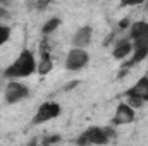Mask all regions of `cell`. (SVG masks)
<instances>
[{
  "mask_svg": "<svg viewBox=\"0 0 148 146\" xmlns=\"http://www.w3.org/2000/svg\"><path fill=\"white\" fill-rule=\"evenodd\" d=\"M60 24H62V19L57 17V16L47 19V21L43 23V26H41V35H43V36H50L52 33L57 31V28H60Z\"/></svg>",
  "mask_w": 148,
  "mask_h": 146,
  "instance_id": "4fadbf2b",
  "label": "cell"
},
{
  "mask_svg": "<svg viewBox=\"0 0 148 146\" xmlns=\"http://www.w3.org/2000/svg\"><path fill=\"white\" fill-rule=\"evenodd\" d=\"M136 119V110L131 108L126 102H121L115 108V113L110 120L112 127H117V126H126V124H131L133 120Z\"/></svg>",
  "mask_w": 148,
  "mask_h": 146,
  "instance_id": "8992f818",
  "label": "cell"
},
{
  "mask_svg": "<svg viewBox=\"0 0 148 146\" xmlns=\"http://www.w3.org/2000/svg\"><path fill=\"white\" fill-rule=\"evenodd\" d=\"M127 40L131 43H145V45H148V23L147 21H134V23H131Z\"/></svg>",
  "mask_w": 148,
  "mask_h": 146,
  "instance_id": "52a82bcc",
  "label": "cell"
},
{
  "mask_svg": "<svg viewBox=\"0 0 148 146\" xmlns=\"http://www.w3.org/2000/svg\"><path fill=\"white\" fill-rule=\"evenodd\" d=\"M131 53H133V43H131L127 38L119 40V41L114 45V48H112V57H114L115 60H124V59H127Z\"/></svg>",
  "mask_w": 148,
  "mask_h": 146,
  "instance_id": "8fae6325",
  "label": "cell"
},
{
  "mask_svg": "<svg viewBox=\"0 0 148 146\" xmlns=\"http://www.w3.org/2000/svg\"><path fill=\"white\" fill-rule=\"evenodd\" d=\"M147 57H148V45H145V43H133V53H131L129 59L122 64V69L129 71V69H133L134 65L141 64Z\"/></svg>",
  "mask_w": 148,
  "mask_h": 146,
  "instance_id": "ba28073f",
  "label": "cell"
},
{
  "mask_svg": "<svg viewBox=\"0 0 148 146\" xmlns=\"http://www.w3.org/2000/svg\"><path fill=\"white\" fill-rule=\"evenodd\" d=\"M117 138V131L112 126H93L84 129L77 138H76V146H103L109 145Z\"/></svg>",
  "mask_w": 148,
  "mask_h": 146,
  "instance_id": "7a4b0ae2",
  "label": "cell"
},
{
  "mask_svg": "<svg viewBox=\"0 0 148 146\" xmlns=\"http://www.w3.org/2000/svg\"><path fill=\"white\" fill-rule=\"evenodd\" d=\"M9 17H10V14L5 9V5H0V19H9Z\"/></svg>",
  "mask_w": 148,
  "mask_h": 146,
  "instance_id": "ac0fdd59",
  "label": "cell"
},
{
  "mask_svg": "<svg viewBox=\"0 0 148 146\" xmlns=\"http://www.w3.org/2000/svg\"><path fill=\"white\" fill-rule=\"evenodd\" d=\"M62 113V107L57 102H43L36 108L35 117L31 119L33 126H40V124H47L50 120H55L59 115Z\"/></svg>",
  "mask_w": 148,
  "mask_h": 146,
  "instance_id": "3957f363",
  "label": "cell"
},
{
  "mask_svg": "<svg viewBox=\"0 0 148 146\" xmlns=\"http://www.w3.org/2000/svg\"><path fill=\"white\" fill-rule=\"evenodd\" d=\"M124 96H133V98L141 100L143 103H148V76L140 77L134 86L124 91Z\"/></svg>",
  "mask_w": 148,
  "mask_h": 146,
  "instance_id": "9c48e42d",
  "label": "cell"
},
{
  "mask_svg": "<svg viewBox=\"0 0 148 146\" xmlns=\"http://www.w3.org/2000/svg\"><path fill=\"white\" fill-rule=\"evenodd\" d=\"M131 26V21H129V17H124L121 23H119V26H117V31H122V29H126V28H129Z\"/></svg>",
  "mask_w": 148,
  "mask_h": 146,
  "instance_id": "e0dca14e",
  "label": "cell"
},
{
  "mask_svg": "<svg viewBox=\"0 0 148 146\" xmlns=\"http://www.w3.org/2000/svg\"><path fill=\"white\" fill-rule=\"evenodd\" d=\"M26 146H41V145H40V139L33 138V139H29V141H28V145H26Z\"/></svg>",
  "mask_w": 148,
  "mask_h": 146,
  "instance_id": "d6986e66",
  "label": "cell"
},
{
  "mask_svg": "<svg viewBox=\"0 0 148 146\" xmlns=\"http://www.w3.org/2000/svg\"><path fill=\"white\" fill-rule=\"evenodd\" d=\"M10 35H12V29L9 24H0V46L5 45L9 40H10Z\"/></svg>",
  "mask_w": 148,
  "mask_h": 146,
  "instance_id": "5bb4252c",
  "label": "cell"
},
{
  "mask_svg": "<svg viewBox=\"0 0 148 146\" xmlns=\"http://www.w3.org/2000/svg\"><path fill=\"white\" fill-rule=\"evenodd\" d=\"M26 98H29V88L24 83H19V81H9L7 83L5 93H3V100L7 105H16Z\"/></svg>",
  "mask_w": 148,
  "mask_h": 146,
  "instance_id": "277c9868",
  "label": "cell"
},
{
  "mask_svg": "<svg viewBox=\"0 0 148 146\" xmlns=\"http://www.w3.org/2000/svg\"><path fill=\"white\" fill-rule=\"evenodd\" d=\"M93 40V28L91 26H83L79 28L73 36V48H81L84 50L86 46H90Z\"/></svg>",
  "mask_w": 148,
  "mask_h": 146,
  "instance_id": "30bf717a",
  "label": "cell"
},
{
  "mask_svg": "<svg viewBox=\"0 0 148 146\" xmlns=\"http://www.w3.org/2000/svg\"><path fill=\"white\" fill-rule=\"evenodd\" d=\"M147 9H148V5H147Z\"/></svg>",
  "mask_w": 148,
  "mask_h": 146,
  "instance_id": "ffe728a7",
  "label": "cell"
},
{
  "mask_svg": "<svg viewBox=\"0 0 148 146\" xmlns=\"http://www.w3.org/2000/svg\"><path fill=\"white\" fill-rule=\"evenodd\" d=\"M36 67H38V60L35 57V53L28 48H23L19 52V55L14 59V62H10L3 69L2 76L9 81H19V79L33 76L36 72Z\"/></svg>",
  "mask_w": 148,
  "mask_h": 146,
  "instance_id": "6da1fadb",
  "label": "cell"
},
{
  "mask_svg": "<svg viewBox=\"0 0 148 146\" xmlns=\"http://www.w3.org/2000/svg\"><path fill=\"white\" fill-rule=\"evenodd\" d=\"M62 141V138L59 136V134H52V136H45L41 141H40V145L41 146H55L59 145Z\"/></svg>",
  "mask_w": 148,
  "mask_h": 146,
  "instance_id": "9a60e30c",
  "label": "cell"
},
{
  "mask_svg": "<svg viewBox=\"0 0 148 146\" xmlns=\"http://www.w3.org/2000/svg\"><path fill=\"white\" fill-rule=\"evenodd\" d=\"M29 7L31 9H38V10H43V9L48 7V2H33V3H29Z\"/></svg>",
  "mask_w": 148,
  "mask_h": 146,
  "instance_id": "2e32d148",
  "label": "cell"
},
{
  "mask_svg": "<svg viewBox=\"0 0 148 146\" xmlns=\"http://www.w3.org/2000/svg\"><path fill=\"white\" fill-rule=\"evenodd\" d=\"M88 62H90V55L86 50L71 48L66 57V69L67 71H81L83 67L88 65Z\"/></svg>",
  "mask_w": 148,
  "mask_h": 146,
  "instance_id": "5b68a950",
  "label": "cell"
},
{
  "mask_svg": "<svg viewBox=\"0 0 148 146\" xmlns=\"http://www.w3.org/2000/svg\"><path fill=\"white\" fill-rule=\"evenodd\" d=\"M52 69H53V60H52L50 53H40L36 72L40 74V76H47L48 72H52Z\"/></svg>",
  "mask_w": 148,
  "mask_h": 146,
  "instance_id": "7c38bea8",
  "label": "cell"
}]
</instances>
